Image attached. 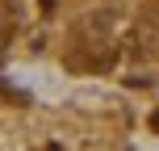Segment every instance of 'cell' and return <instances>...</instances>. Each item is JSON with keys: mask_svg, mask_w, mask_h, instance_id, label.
I'll return each instance as SVG.
<instances>
[{"mask_svg": "<svg viewBox=\"0 0 159 151\" xmlns=\"http://www.w3.org/2000/svg\"><path fill=\"white\" fill-rule=\"evenodd\" d=\"M151 130H159V113H151Z\"/></svg>", "mask_w": 159, "mask_h": 151, "instance_id": "cell-1", "label": "cell"}]
</instances>
